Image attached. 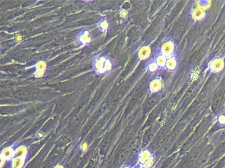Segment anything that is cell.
<instances>
[{"label":"cell","instance_id":"5","mask_svg":"<svg viewBox=\"0 0 225 168\" xmlns=\"http://www.w3.org/2000/svg\"><path fill=\"white\" fill-rule=\"evenodd\" d=\"M223 67V61L221 59H217L213 60L209 64L210 70L213 72H218L221 71Z\"/></svg>","mask_w":225,"mask_h":168},{"label":"cell","instance_id":"7","mask_svg":"<svg viewBox=\"0 0 225 168\" xmlns=\"http://www.w3.org/2000/svg\"><path fill=\"white\" fill-rule=\"evenodd\" d=\"M193 15L194 18L200 20L204 17L205 12L203 9L199 8H196L195 9H194Z\"/></svg>","mask_w":225,"mask_h":168},{"label":"cell","instance_id":"6","mask_svg":"<svg viewBox=\"0 0 225 168\" xmlns=\"http://www.w3.org/2000/svg\"><path fill=\"white\" fill-rule=\"evenodd\" d=\"M178 56L170 58L167 60L165 64V69L169 71H175L178 66Z\"/></svg>","mask_w":225,"mask_h":168},{"label":"cell","instance_id":"8","mask_svg":"<svg viewBox=\"0 0 225 168\" xmlns=\"http://www.w3.org/2000/svg\"><path fill=\"white\" fill-rule=\"evenodd\" d=\"M24 163V157L22 156H17V157L14 159L13 163V166L14 168H21Z\"/></svg>","mask_w":225,"mask_h":168},{"label":"cell","instance_id":"11","mask_svg":"<svg viewBox=\"0 0 225 168\" xmlns=\"http://www.w3.org/2000/svg\"><path fill=\"white\" fill-rule=\"evenodd\" d=\"M43 69H44V66L40 64V69H38V75H41L43 72Z\"/></svg>","mask_w":225,"mask_h":168},{"label":"cell","instance_id":"12","mask_svg":"<svg viewBox=\"0 0 225 168\" xmlns=\"http://www.w3.org/2000/svg\"><path fill=\"white\" fill-rule=\"evenodd\" d=\"M219 121L220 123L225 124V116H220L219 118Z\"/></svg>","mask_w":225,"mask_h":168},{"label":"cell","instance_id":"9","mask_svg":"<svg viewBox=\"0 0 225 168\" xmlns=\"http://www.w3.org/2000/svg\"><path fill=\"white\" fill-rule=\"evenodd\" d=\"M13 151L12 149L9 148H5L4 150L3 151L2 153V158L3 159H9L11 157H13Z\"/></svg>","mask_w":225,"mask_h":168},{"label":"cell","instance_id":"2","mask_svg":"<svg viewBox=\"0 0 225 168\" xmlns=\"http://www.w3.org/2000/svg\"><path fill=\"white\" fill-rule=\"evenodd\" d=\"M164 82L162 77L158 74H154L148 84L149 93L151 95H157L161 92L164 89Z\"/></svg>","mask_w":225,"mask_h":168},{"label":"cell","instance_id":"3","mask_svg":"<svg viewBox=\"0 0 225 168\" xmlns=\"http://www.w3.org/2000/svg\"><path fill=\"white\" fill-rule=\"evenodd\" d=\"M112 65L111 60L107 56H99L95 60L94 68L97 73L105 74L111 71Z\"/></svg>","mask_w":225,"mask_h":168},{"label":"cell","instance_id":"13","mask_svg":"<svg viewBox=\"0 0 225 168\" xmlns=\"http://www.w3.org/2000/svg\"><path fill=\"white\" fill-rule=\"evenodd\" d=\"M57 168H62V166H58L57 167Z\"/></svg>","mask_w":225,"mask_h":168},{"label":"cell","instance_id":"10","mask_svg":"<svg viewBox=\"0 0 225 168\" xmlns=\"http://www.w3.org/2000/svg\"><path fill=\"white\" fill-rule=\"evenodd\" d=\"M26 153V148L22 146V147L19 148V149H17V150L15 152V155L16 156H20L25 155Z\"/></svg>","mask_w":225,"mask_h":168},{"label":"cell","instance_id":"1","mask_svg":"<svg viewBox=\"0 0 225 168\" xmlns=\"http://www.w3.org/2000/svg\"><path fill=\"white\" fill-rule=\"evenodd\" d=\"M156 51L164 56L167 60L170 58L178 56L176 47L175 41L172 39H168L164 41Z\"/></svg>","mask_w":225,"mask_h":168},{"label":"cell","instance_id":"4","mask_svg":"<svg viewBox=\"0 0 225 168\" xmlns=\"http://www.w3.org/2000/svg\"><path fill=\"white\" fill-rule=\"evenodd\" d=\"M154 163V156L148 150H144L139 153L138 164L144 168H151Z\"/></svg>","mask_w":225,"mask_h":168}]
</instances>
